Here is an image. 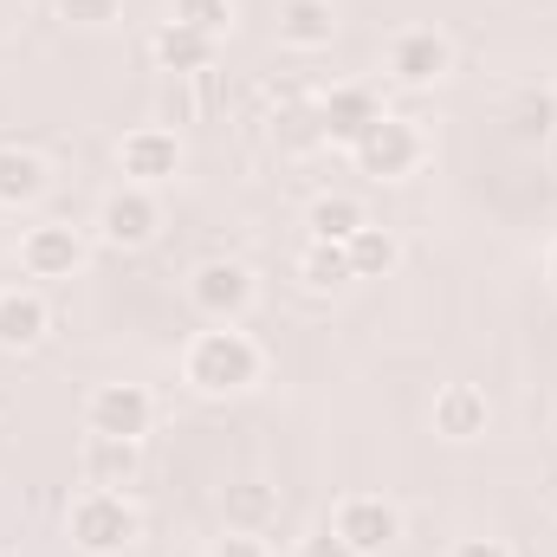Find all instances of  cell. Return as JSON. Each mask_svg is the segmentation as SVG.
I'll return each mask as SVG.
<instances>
[{
	"mask_svg": "<svg viewBox=\"0 0 557 557\" xmlns=\"http://www.w3.org/2000/svg\"><path fill=\"white\" fill-rule=\"evenodd\" d=\"M260 376H267V350L247 331H234V324L195 331L188 350H182V383L195 396H247Z\"/></svg>",
	"mask_w": 557,
	"mask_h": 557,
	"instance_id": "cell-1",
	"label": "cell"
},
{
	"mask_svg": "<svg viewBox=\"0 0 557 557\" xmlns=\"http://www.w3.org/2000/svg\"><path fill=\"white\" fill-rule=\"evenodd\" d=\"M65 539H72V552H85V557H124L143 539V512L124 493L85 486V493L65 506Z\"/></svg>",
	"mask_w": 557,
	"mask_h": 557,
	"instance_id": "cell-2",
	"label": "cell"
},
{
	"mask_svg": "<svg viewBox=\"0 0 557 557\" xmlns=\"http://www.w3.org/2000/svg\"><path fill=\"white\" fill-rule=\"evenodd\" d=\"M357 169L363 175H376V182H403V175H416L421 156H428V137H421L416 117H396V111H383L363 137H357Z\"/></svg>",
	"mask_w": 557,
	"mask_h": 557,
	"instance_id": "cell-3",
	"label": "cell"
},
{
	"mask_svg": "<svg viewBox=\"0 0 557 557\" xmlns=\"http://www.w3.org/2000/svg\"><path fill=\"white\" fill-rule=\"evenodd\" d=\"M383 72H389L403 91H434V85L454 72V46H447L434 26H403V33L383 46Z\"/></svg>",
	"mask_w": 557,
	"mask_h": 557,
	"instance_id": "cell-4",
	"label": "cell"
},
{
	"mask_svg": "<svg viewBox=\"0 0 557 557\" xmlns=\"http://www.w3.org/2000/svg\"><path fill=\"white\" fill-rule=\"evenodd\" d=\"M253 298H260V278L247 273L240 260H201V267L188 273V305H195L201 318H214V324L247 318Z\"/></svg>",
	"mask_w": 557,
	"mask_h": 557,
	"instance_id": "cell-5",
	"label": "cell"
},
{
	"mask_svg": "<svg viewBox=\"0 0 557 557\" xmlns=\"http://www.w3.org/2000/svg\"><path fill=\"white\" fill-rule=\"evenodd\" d=\"M156 428V396L143 383H98L85 396V434H111V441H143Z\"/></svg>",
	"mask_w": 557,
	"mask_h": 557,
	"instance_id": "cell-6",
	"label": "cell"
},
{
	"mask_svg": "<svg viewBox=\"0 0 557 557\" xmlns=\"http://www.w3.org/2000/svg\"><path fill=\"white\" fill-rule=\"evenodd\" d=\"M156 234H162V201H156V188L124 182V188L104 195V208H98V240H104V247L137 253V247H149Z\"/></svg>",
	"mask_w": 557,
	"mask_h": 557,
	"instance_id": "cell-7",
	"label": "cell"
},
{
	"mask_svg": "<svg viewBox=\"0 0 557 557\" xmlns=\"http://www.w3.org/2000/svg\"><path fill=\"white\" fill-rule=\"evenodd\" d=\"M331 525H337V539H344L357 557H383L396 539H403V512H396L383 493H350V499H337Z\"/></svg>",
	"mask_w": 557,
	"mask_h": 557,
	"instance_id": "cell-8",
	"label": "cell"
},
{
	"mask_svg": "<svg viewBox=\"0 0 557 557\" xmlns=\"http://www.w3.org/2000/svg\"><path fill=\"white\" fill-rule=\"evenodd\" d=\"M182 162H188V149H182V137H175L169 124H137L131 137L117 143V169H124V182H137V188L175 182Z\"/></svg>",
	"mask_w": 557,
	"mask_h": 557,
	"instance_id": "cell-9",
	"label": "cell"
},
{
	"mask_svg": "<svg viewBox=\"0 0 557 557\" xmlns=\"http://www.w3.org/2000/svg\"><path fill=\"white\" fill-rule=\"evenodd\" d=\"M20 267L26 278H72L85 267V234L72 221H39L20 234Z\"/></svg>",
	"mask_w": 557,
	"mask_h": 557,
	"instance_id": "cell-10",
	"label": "cell"
},
{
	"mask_svg": "<svg viewBox=\"0 0 557 557\" xmlns=\"http://www.w3.org/2000/svg\"><path fill=\"white\" fill-rule=\"evenodd\" d=\"M78 473H85V486H104V493H124V486H137V473H143V441L85 434V447H78Z\"/></svg>",
	"mask_w": 557,
	"mask_h": 557,
	"instance_id": "cell-11",
	"label": "cell"
},
{
	"mask_svg": "<svg viewBox=\"0 0 557 557\" xmlns=\"http://www.w3.org/2000/svg\"><path fill=\"white\" fill-rule=\"evenodd\" d=\"M493 421V403L480 383H441L434 389V434L441 441H480Z\"/></svg>",
	"mask_w": 557,
	"mask_h": 557,
	"instance_id": "cell-12",
	"label": "cell"
},
{
	"mask_svg": "<svg viewBox=\"0 0 557 557\" xmlns=\"http://www.w3.org/2000/svg\"><path fill=\"white\" fill-rule=\"evenodd\" d=\"M273 33H278V46H292V52H324L337 39V7L331 0H278Z\"/></svg>",
	"mask_w": 557,
	"mask_h": 557,
	"instance_id": "cell-13",
	"label": "cell"
},
{
	"mask_svg": "<svg viewBox=\"0 0 557 557\" xmlns=\"http://www.w3.org/2000/svg\"><path fill=\"white\" fill-rule=\"evenodd\" d=\"M149 52H156V65H162V72H175V78H201V72H214L221 39H208V33H195V26L162 20V26H156V39H149Z\"/></svg>",
	"mask_w": 557,
	"mask_h": 557,
	"instance_id": "cell-14",
	"label": "cell"
},
{
	"mask_svg": "<svg viewBox=\"0 0 557 557\" xmlns=\"http://www.w3.org/2000/svg\"><path fill=\"white\" fill-rule=\"evenodd\" d=\"M376 117H383V98H376L370 85H337V91L324 98V111H318V131L331 143H344V149H357V137H363Z\"/></svg>",
	"mask_w": 557,
	"mask_h": 557,
	"instance_id": "cell-15",
	"label": "cell"
},
{
	"mask_svg": "<svg viewBox=\"0 0 557 557\" xmlns=\"http://www.w3.org/2000/svg\"><path fill=\"white\" fill-rule=\"evenodd\" d=\"M52 331V305L33 285H7L0 292V350H33Z\"/></svg>",
	"mask_w": 557,
	"mask_h": 557,
	"instance_id": "cell-16",
	"label": "cell"
},
{
	"mask_svg": "<svg viewBox=\"0 0 557 557\" xmlns=\"http://www.w3.org/2000/svg\"><path fill=\"white\" fill-rule=\"evenodd\" d=\"M46 188H52L46 156H33L20 143H0V208H33Z\"/></svg>",
	"mask_w": 557,
	"mask_h": 557,
	"instance_id": "cell-17",
	"label": "cell"
},
{
	"mask_svg": "<svg viewBox=\"0 0 557 557\" xmlns=\"http://www.w3.org/2000/svg\"><path fill=\"white\" fill-rule=\"evenodd\" d=\"M344 253H350V273L357 278H389L403 267V240H396V227H383V221L357 227V234L344 240Z\"/></svg>",
	"mask_w": 557,
	"mask_h": 557,
	"instance_id": "cell-18",
	"label": "cell"
},
{
	"mask_svg": "<svg viewBox=\"0 0 557 557\" xmlns=\"http://www.w3.org/2000/svg\"><path fill=\"white\" fill-rule=\"evenodd\" d=\"M305 227H311V240L344 247L357 227H370V208H363L357 195H318V201H311V214H305Z\"/></svg>",
	"mask_w": 557,
	"mask_h": 557,
	"instance_id": "cell-19",
	"label": "cell"
},
{
	"mask_svg": "<svg viewBox=\"0 0 557 557\" xmlns=\"http://www.w3.org/2000/svg\"><path fill=\"white\" fill-rule=\"evenodd\" d=\"M278 519V493L267 480H234L227 486V525L234 532H267Z\"/></svg>",
	"mask_w": 557,
	"mask_h": 557,
	"instance_id": "cell-20",
	"label": "cell"
},
{
	"mask_svg": "<svg viewBox=\"0 0 557 557\" xmlns=\"http://www.w3.org/2000/svg\"><path fill=\"white\" fill-rule=\"evenodd\" d=\"M298 278H305L311 292H344L357 273H350V253H344V247L311 240V247H305V260H298Z\"/></svg>",
	"mask_w": 557,
	"mask_h": 557,
	"instance_id": "cell-21",
	"label": "cell"
},
{
	"mask_svg": "<svg viewBox=\"0 0 557 557\" xmlns=\"http://www.w3.org/2000/svg\"><path fill=\"white\" fill-rule=\"evenodd\" d=\"M169 20H175V26H195V33H208V39H227V33H234V0H175Z\"/></svg>",
	"mask_w": 557,
	"mask_h": 557,
	"instance_id": "cell-22",
	"label": "cell"
},
{
	"mask_svg": "<svg viewBox=\"0 0 557 557\" xmlns=\"http://www.w3.org/2000/svg\"><path fill=\"white\" fill-rule=\"evenodd\" d=\"M124 13V0H59V20L72 26H111Z\"/></svg>",
	"mask_w": 557,
	"mask_h": 557,
	"instance_id": "cell-23",
	"label": "cell"
},
{
	"mask_svg": "<svg viewBox=\"0 0 557 557\" xmlns=\"http://www.w3.org/2000/svg\"><path fill=\"white\" fill-rule=\"evenodd\" d=\"M208 557H273V552H267V532H234V525H221V539L208 545Z\"/></svg>",
	"mask_w": 557,
	"mask_h": 557,
	"instance_id": "cell-24",
	"label": "cell"
},
{
	"mask_svg": "<svg viewBox=\"0 0 557 557\" xmlns=\"http://www.w3.org/2000/svg\"><path fill=\"white\" fill-rule=\"evenodd\" d=\"M298 557H357V552H350V545L337 539V525L324 519V525H311V532L298 539Z\"/></svg>",
	"mask_w": 557,
	"mask_h": 557,
	"instance_id": "cell-25",
	"label": "cell"
},
{
	"mask_svg": "<svg viewBox=\"0 0 557 557\" xmlns=\"http://www.w3.org/2000/svg\"><path fill=\"white\" fill-rule=\"evenodd\" d=\"M447 557H512V545L506 539H460Z\"/></svg>",
	"mask_w": 557,
	"mask_h": 557,
	"instance_id": "cell-26",
	"label": "cell"
},
{
	"mask_svg": "<svg viewBox=\"0 0 557 557\" xmlns=\"http://www.w3.org/2000/svg\"><path fill=\"white\" fill-rule=\"evenodd\" d=\"M545 162H552V175H557V124L545 131Z\"/></svg>",
	"mask_w": 557,
	"mask_h": 557,
	"instance_id": "cell-27",
	"label": "cell"
},
{
	"mask_svg": "<svg viewBox=\"0 0 557 557\" xmlns=\"http://www.w3.org/2000/svg\"><path fill=\"white\" fill-rule=\"evenodd\" d=\"M545 278H552V292H557V247L545 253Z\"/></svg>",
	"mask_w": 557,
	"mask_h": 557,
	"instance_id": "cell-28",
	"label": "cell"
}]
</instances>
